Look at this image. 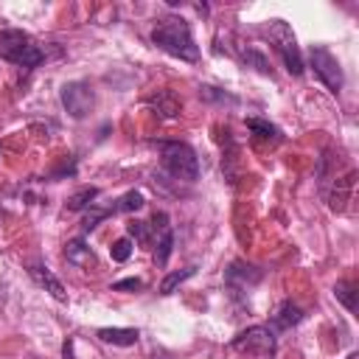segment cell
I'll return each mask as SVG.
<instances>
[{"mask_svg": "<svg viewBox=\"0 0 359 359\" xmlns=\"http://www.w3.org/2000/svg\"><path fill=\"white\" fill-rule=\"evenodd\" d=\"M151 42L174 59H182V62L199 59V48L194 42L191 25L182 17H165L163 22H157V28L151 31Z\"/></svg>", "mask_w": 359, "mask_h": 359, "instance_id": "1", "label": "cell"}, {"mask_svg": "<svg viewBox=\"0 0 359 359\" xmlns=\"http://www.w3.org/2000/svg\"><path fill=\"white\" fill-rule=\"evenodd\" d=\"M0 56L11 65H20V67H36L45 59V50L34 42L31 34L17 31V28H6V31H0Z\"/></svg>", "mask_w": 359, "mask_h": 359, "instance_id": "2", "label": "cell"}, {"mask_svg": "<svg viewBox=\"0 0 359 359\" xmlns=\"http://www.w3.org/2000/svg\"><path fill=\"white\" fill-rule=\"evenodd\" d=\"M157 149H160L163 165H165V171L171 177L185 180V182H194L199 177V160H196V151L188 143H182V140H160Z\"/></svg>", "mask_w": 359, "mask_h": 359, "instance_id": "3", "label": "cell"}, {"mask_svg": "<svg viewBox=\"0 0 359 359\" xmlns=\"http://www.w3.org/2000/svg\"><path fill=\"white\" fill-rule=\"evenodd\" d=\"M269 39L275 42V50L280 53L286 70H289L292 76H303V56H300L297 39H294L292 28H289L283 20H272V22H269Z\"/></svg>", "mask_w": 359, "mask_h": 359, "instance_id": "4", "label": "cell"}, {"mask_svg": "<svg viewBox=\"0 0 359 359\" xmlns=\"http://www.w3.org/2000/svg\"><path fill=\"white\" fill-rule=\"evenodd\" d=\"M309 62H311L314 76H317L331 93H339V90H342L345 76H342V67H339L337 56H334L328 48H323V45H311V48H309Z\"/></svg>", "mask_w": 359, "mask_h": 359, "instance_id": "5", "label": "cell"}, {"mask_svg": "<svg viewBox=\"0 0 359 359\" xmlns=\"http://www.w3.org/2000/svg\"><path fill=\"white\" fill-rule=\"evenodd\" d=\"M59 95H62V104H65L67 115L76 118V121L87 118L95 107V95H93V87L87 81H67V84H62Z\"/></svg>", "mask_w": 359, "mask_h": 359, "instance_id": "6", "label": "cell"}, {"mask_svg": "<svg viewBox=\"0 0 359 359\" xmlns=\"http://www.w3.org/2000/svg\"><path fill=\"white\" fill-rule=\"evenodd\" d=\"M272 348H275V334L266 325H252L233 339V351L238 353H272Z\"/></svg>", "mask_w": 359, "mask_h": 359, "instance_id": "7", "label": "cell"}, {"mask_svg": "<svg viewBox=\"0 0 359 359\" xmlns=\"http://www.w3.org/2000/svg\"><path fill=\"white\" fill-rule=\"evenodd\" d=\"M154 227L160 230V238H157V247H154V264L165 266L168 255H171V247H174V233L168 227V216L165 213H154Z\"/></svg>", "mask_w": 359, "mask_h": 359, "instance_id": "8", "label": "cell"}, {"mask_svg": "<svg viewBox=\"0 0 359 359\" xmlns=\"http://www.w3.org/2000/svg\"><path fill=\"white\" fill-rule=\"evenodd\" d=\"M31 278L45 289V292H50V297H56L59 303H65L67 300V292H65V286H62V280L48 269V266H42V264H31Z\"/></svg>", "mask_w": 359, "mask_h": 359, "instance_id": "9", "label": "cell"}, {"mask_svg": "<svg viewBox=\"0 0 359 359\" xmlns=\"http://www.w3.org/2000/svg\"><path fill=\"white\" fill-rule=\"evenodd\" d=\"M137 328H98V339L107 342V345H121V348H129L137 342Z\"/></svg>", "mask_w": 359, "mask_h": 359, "instance_id": "10", "label": "cell"}, {"mask_svg": "<svg viewBox=\"0 0 359 359\" xmlns=\"http://www.w3.org/2000/svg\"><path fill=\"white\" fill-rule=\"evenodd\" d=\"M303 320V311L292 303V300H283L280 306H278V311H275V317H272V325L275 328H280V331H286V328H292V325H297Z\"/></svg>", "mask_w": 359, "mask_h": 359, "instance_id": "11", "label": "cell"}, {"mask_svg": "<svg viewBox=\"0 0 359 359\" xmlns=\"http://www.w3.org/2000/svg\"><path fill=\"white\" fill-rule=\"evenodd\" d=\"M65 258L76 266H87V264H93V250L81 238H73V241L65 244Z\"/></svg>", "mask_w": 359, "mask_h": 359, "instance_id": "12", "label": "cell"}, {"mask_svg": "<svg viewBox=\"0 0 359 359\" xmlns=\"http://www.w3.org/2000/svg\"><path fill=\"white\" fill-rule=\"evenodd\" d=\"M93 199H98V188H81L67 196V210H84V208L95 205Z\"/></svg>", "mask_w": 359, "mask_h": 359, "instance_id": "13", "label": "cell"}, {"mask_svg": "<svg viewBox=\"0 0 359 359\" xmlns=\"http://www.w3.org/2000/svg\"><path fill=\"white\" fill-rule=\"evenodd\" d=\"M143 205H146V202H143V194H140V191H126L109 210H112V213H129V210H140Z\"/></svg>", "mask_w": 359, "mask_h": 359, "instance_id": "14", "label": "cell"}, {"mask_svg": "<svg viewBox=\"0 0 359 359\" xmlns=\"http://www.w3.org/2000/svg\"><path fill=\"white\" fill-rule=\"evenodd\" d=\"M334 297H337L348 311H356V283L339 280V283L334 286Z\"/></svg>", "mask_w": 359, "mask_h": 359, "instance_id": "15", "label": "cell"}, {"mask_svg": "<svg viewBox=\"0 0 359 359\" xmlns=\"http://www.w3.org/2000/svg\"><path fill=\"white\" fill-rule=\"evenodd\" d=\"M149 104H151L154 109H160V115H163V118H174V115L180 112V104L174 101V95H171V93H157L154 98H149Z\"/></svg>", "mask_w": 359, "mask_h": 359, "instance_id": "16", "label": "cell"}, {"mask_svg": "<svg viewBox=\"0 0 359 359\" xmlns=\"http://www.w3.org/2000/svg\"><path fill=\"white\" fill-rule=\"evenodd\" d=\"M194 272H196L194 266H188V269H180V272H168V275L160 280V294H171V292H174V289L182 283V280H188Z\"/></svg>", "mask_w": 359, "mask_h": 359, "instance_id": "17", "label": "cell"}, {"mask_svg": "<svg viewBox=\"0 0 359 359\" xmlns=\"http://www.w3.org/2000/svg\"><path fill=\"white\" fill-rule=\"evenodd\" d=\"M244 62H247V67H255L258 73H264V76H272V67H269V62H266V56H264L261 50H255V48H247V50H244Z\"/></svg>", "mask_w": 359, "mask_h": 359, "instance_id": "18", "label": "cell"}, {"mask_svg": "<svg viewBox=\"0 0 359 359\" xmlns=\"http://www.w3.org/2000/svg\"><path fill=\"white\" fill-rule=\"evenodd\" d=\"M112 210H107V208H98V205H90V210H87V216H84V222H81V230L84 233H90V230H95L107 216H109Z\"/></svg>", "mask_w": 359, "mask_h": 359, "instance_id": "19", "label": "cell"}, {"mask_svg": "<svg viewBox=\"0 0 359 359\" xmlns=\"http://www.w3.org/2000/svg\"><path fill=\"white\" fill-rule=\"evenodd\" d=\"M247 126H250V129H252L258 137H266V140H269V137H272V140H278V137H280L278 126H272L269 121H261V118H250V121H247Z\"/></svg>", "mask_w": 359, "mask_h": 359, "instance_id": "20", "label": "cell"}, {"mask_svg": "<svg viewBox=\"0 0 359 359\" xmlns=\"http://www.w3.org/2000/svg\"><path fill=\"white\" fill-rule=\"evenodd\" d=\"M109 255H112V261H118V264L129 261V255H132V241H129V238H118V241L109 247Z\"/></svg>", "mask_w": 359, "mask_h": 359, "instance_id": "21", "label": "cell"}, {"mask_svg": "<svg viewBox=\"0 0 359 359\" xmlns=\"http://www.w3.org/2000/svg\"><path fill=\"white\" fill-rule=\"evenodd\" d=\"M129 236H135L137 241H149V227H146V222H132V224H129Z\"/></svg>", "mask_w": 359, "mask_h": 359, "instance_id": "22", "label": "cell"}, {"mask_svg": "<svg viewBox=\"0 0 359 359\" xmlns=\"http://www.w3.org/2000/svg\"><path fill=\"white\" fill-rule=\"evenodd\" d=\"M140 286H143V280H140V278H126V280L112 283V292H123V289H140Z\"/></svg>", "mask_w": 359, "mask_h": 359, "instance_id": "23", "label": "cell"}, {"mask_svg": "<svg viewBox=\"0 0 359 359\" xmlns=\"http://www.w3.org/2000/svg\"><path fill=\"white\" fill-rule=\"evenodd\" d=\"M62 359H76V356H73V342H70V339H67L65 348H62Z\"/></svg>", "mask_w": 359, "mask_h": 359, "instance_id": "24", "label": "cell"}, {"mask_svg": "<svg viewBox=\"0 0 359 359\" xmlns=\"http://www.w3.org/2000/svg\"><path fill=\"white\" fill-rule=\"evenodd\" d=\"M348 359H359V353H351V356H348Z\"/></svg>", "mask_w": 359, "mask_h": 359, "instance_id": "25", "label": "cell"}]
</instances>
